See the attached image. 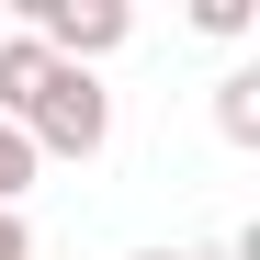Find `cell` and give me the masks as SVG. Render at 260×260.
Instances as JSON below:
<instances>
[{
	"label": "cell",
	"instance_id": "obj_1",
	"mask_svg": "<svg viewBox=\"0 0 260 260\" xmlns=\"http://www.w3.org/2000/svg\"><path fill=\"white\" fill-rule=\"evenodd\" d=\"M23 147L91 170V158L113 147V91H102V68H46V91L23 102Z\"/></svg>",
	"mask_w": 260,
	"mask_h": 260
},
{
	"label": "cell",
	"instance_id": "obj_2",
	"mask_svg": "<svg viewBox=\"0 0 260 260\" xmlns=\"http://www.w3.org/2000/svg\"><path fill=\"white\" fill-rule=\"evenodd\" d=\"M46 68H57V57H46V46H34V34H23V23H0V124H23V102H34V91H46Z\"/></svg>",
	"mask_w": 260,
	"mask_h": 260
},
{
	"label": "cell",
	"instance_id": "obj_3",
	"mask_svg": "<svg viewBox=\"0 0 260 260\" xmlns=\"http://www.w3.org/2000/svg\"><path fill=\"white\" fill-rule=\"evenodd\" d=\"M215 136H226V147H260V68H226V79H215Z\"/></svg>",
	"mask_w": 260,
	"mask_h": 260
},
{
	"label": "cell",
	"instance_id": "obj_4",
	"mask_svg": "<svg viewBox=\"0 0 260 260\" xmlns=\"http://www.w3.org/2000/svg\"><path fill=\"white\" fill-rule=\"evenodd\" d=\"M34 170H46V158L23 147V124H0V215H23V192H34Z\"/></svg>",
	"mask_w": 260,
	"mask_h": 260
},
{
	"label": "cell",
	"instance_id": "obj_5",
	"mask_svg": "<svg viewBox=\"0 0 260 260\" xmlns=\"http://www.w3.org/2000/svg\"><path fill=\"white\" fill-rule=\"evenodd\" d=\"M192 34H215V46H238V34H249V0H192Z\"/></svg>",
	"mask_w": 260,
	"mask_h": 260
},
{
	"label": "cell",
	"instance_id": "obj_6",
	"mask_svg": "<svg viewBox=\"0 0 260 260\" xmlns=\"http://www.w3.org/2000/svg\"><path fill=\"white\" fill-rule=\"evenodd\" d=\"M0 260H34V226H23V215H0Z\"/></svg>",
	"mask_w": 260,
	"mask_h": 260
},
{
	"label": "cell",
	"instance_id": "obj_7",
	"mask_svg": "<svg viewBox=\"0 0 260 260\" xmlns=\"http://www.w3.org/2000/svg\"><path fill=\"white\" fill-rule=\"evenodd\" d=\"M136 260H204V249H136Z\"/></svg>",
	"mask_w": 260,
	"mask_h": 260
}]
</instances>
